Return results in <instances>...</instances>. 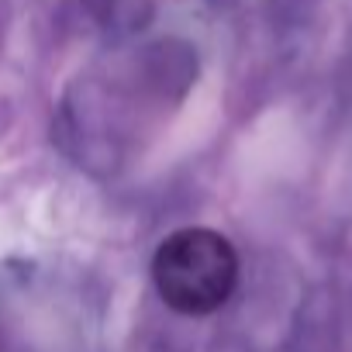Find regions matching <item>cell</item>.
<instances>
[{
	"mask_svg": "<svg viewBox=\"0 0 352 352\" xmlns=\"http://www.w3.org/2000/svg\"><path fill=\"white\" fill-rule=\"evenodd\" d=\"M152 283L176 314H214L239 283V252L214 228H180L155 249Z\"/></svg>",
	"mask_w": 352,
	"mask_h": 352,
	"instance_id": "obj_1",
	"label": "cell"
}]
</instances>
